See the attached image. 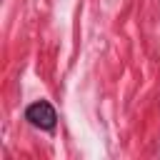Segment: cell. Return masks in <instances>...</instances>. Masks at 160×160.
<instances>
[{
	"label": "cell",
	"mask_w": 160,
	"mask_h": 160,
	"mask_svg": "<svg viewBox=\"0 0 160 160\" xmlns=\"http://www.w3.org/2000/svg\"><path fill=\"white\" fill-rule=\"evenodd\" d=\"M25 118L35 125V128H42V130H52L55 128V110H52V105L50 102H45V100H38V102H32L28 110H25Z\"/></svg>",
	"instance_id": "cell-1"
}]
</instances>
